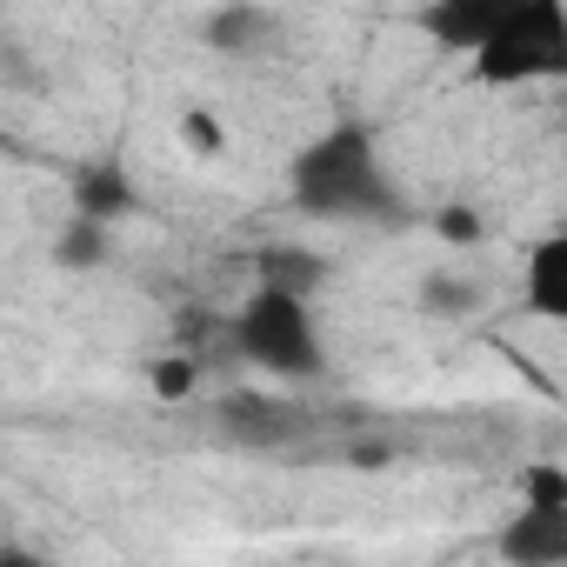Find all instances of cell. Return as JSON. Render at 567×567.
<instances>
[{
    "label": "cell",
    "instance_id": "6da1fadb",
    "mask_svg": "<svg viewBox=\"0 0 567 567\" xmlns=\"http://www.w3.org/2000/svg\"><path fill=\"white\" fill-rule=\"evenodd\" d=\"M288 194H295V214L328 220V227H394V220H408V200H401L368 121H334L328 134H315L288 167Z\"/></svg>",
    "mask_w": 567,
    "mask_h": 567
},
{
    "label": "cell",
    "instance_id": "7a4b0ae2",
    "mask_svg": "<svg viewBox=\"0 0 567 567\" xmlns=\"http://www.w3.org/2000/svg\"><path fill=\"white\" fill-rule=\"evenodd\" d=\"M227 334H234L240 361H254L274 381H315L328 368L321 328H315V295H295V288H260L254 280V295L240 301Z\"/></svg>",
    "mask_w": 567,
    "mask_h": 567
},
{
    "label": "cell",
    "instance_id": "3957f363",
    "mask_svg": "<svg viewBox=\"0 0 567 567\" xmlns=\"http://www.w3.org/2000/svg\"><path fill=\"white\" fill-rule=\"evenodd\" d=\"M481 87H534V81H567V0H520L514 21L467 54Z\"/></svg>",
    "mask_w": 567,
    "mask_h": 567
},
{
    "label": "cell",
    "instance_id": "277c9868",
    "mask_svg": "<svg viewBox=\"0 0 567 567\" xmlns=\"http://www.w3.org/2000/svg\"><path fill=\"white\" fill-rule=\"evenodd\" d=\"M214 434L240 454H295L321 434V414L301 408V401H280V394H220L214 401Z\"/></svg>",
    "mask_w": 567,
    "mask_h": 567
},
{
    "label": "cell",
    "instance_id": "5b68a950",
    "mask_svg": "<svg viewBox=\"0 0 567 567\" xmlns=\"http://www.w3.org/2000/svg\"><path fill=\"white\" fill-rule=\"evenodd\" d=\"M200 41L227 61H260L288 41V21H280V8H267V0H220L200 21Z\"/></svg>",
    "mask_w": 567,
    "mask_h": 567
},
{
    "label": "cell",
    "instance_id": "8992f818",
    "mask_svg": "<svg viewBox=\"0 0 567 567\" xmlns=\"http://www.w3.org/2000/svg\"><path fill=\"white\" fill-rule=\"evenodd\" d=\"M494 554L514 567H567V501H520L494 534Z\"/></svg>",
    "mask_w": 567,
    "mask_h": 567
},
{
    "label": "cell",
    "instance_id": "52a82bcc",
    "mask_svg": "<svg viewBox=\"0 0 567 567\" xmlns=\"http://www.w3.org/2000/svg\"><path fill=\"white\" fill-rule=\"evenodd\" d=\"M520 0H427L421 8V34L447 54H481L507 21H514Z\"/></svg>",
    "mask_w": 567,
    "mask_h": 567
},
{
    "label": "cell",
    "instance_id": "ba28073f",
    "mask_svg": "<svg viewBox=\"0 0 567 567\" xmlns=\"http://www.w3.org/2000/svg\"><path fill=\"white\" fill-rule=\"evenodd\" d=\"M520 295H527V315L567 328V227L547 234V240L527 254V267H520Z\"/></svg>",
    "mask_w": 567,
    "mask_h": 567
},
{
    "label": "cell",
    "instance_id": "9c48e42d",
    "mask_svg": "<svg viewBox=\"0 0 567 567\" xmlns=\"http://www.w3.org/2000/svg\"><path fill=\"white\" fill-rule=\"evenodd\" d=\"M107 260H114V220L68 207V220H61V234H54V267H61V274H94V267H107Z\"/></svg>",
    "mask_w": 567,
    "mask_h": 567
},
{
    "label": "cell",
    "instance_id": "30bf717a",
    "mask_svg": "<svg viewBox=\"0 0 567 567\" xmlns=\"http://www.w3.org/2000/svg\"><path fill=\"white\" fill-rule=\"evenodd\" d=\"M481 301H487V280L454 274V267H427V274L414 280V308H421L427 321H467Z\"/></svg>",
    "mask_w": 567,
    "mask_h": 567
},
{
    "label": "cell",
    "instance_id": "8fae6325",
    "mask_svg": "<svg viewBox=\"0 0 567 567\" xmlns=\"http://www.w3.org/2000/svg\"><path fill=\"white\" fill-rule=\"evenodd\" d=\"M254 280L260 288H295V295H321V280H328V260L315 247H295V240H274L254 254Z\"/></svg>",
    "mask_w": 567,
    "mask_h": 567
},
{
    "label": "cell",
    "instance_id": "7c38bea8",
    "mask_svg": "<svg viewBox=\"0 0 567 567\" xmlns=\"http://www.w3.org/2000/svg\"><path fill=\"white\" fill-rule=\"evenodd\" d=\"M68 200H74L81 214L121 220V214H134V181H127V167H121V161H87V167L74 174Z\"/></svg>",
    "mask_w": 567,
    "mask_h": 567
},
{
    "label": "cell",
    "instance_id": "4fadbf2b",
    "mask_svg": "<svg viewBox=\"0 0 567 567\" xmlns=\"http://www.w3.org/2000/svg\"><path fill=\"white\" fill-rule=\"evenodd\" d=\"M181 147H187L194 161H220V154H227V127H220V114H207V107L181 114Z\"/></svg>",
    "mask_w": 567,
    "mask_h": 567
},
{
    "label": "cell",
    "instance_id": "5bb4252c",
    "mask_svg": "<svg viewBox=\"0 0 567 567\" xmlns=\"http://www.w3.org/2000/svg\"><path fill=\"white\" fill-rule=\"evenodd\" d=\"M194 381H200V368H194L187 354H161V361L147 368V388H154L161 401H187V394H194Z\"/></svg>",
    "mask_w": 567,
    "mask_h": 567
},
{
    "label": "cell",
    "instance_id": "9a60e30c",
    "mask_svg": "<svg viewBox=\"0 0 567 567\" xmlns=\"http://www.w3.org/2000/svg\"><path fill=\"white\" fill-rule=\"evenodd\" d=\"M520 501H567V474L560 467H527L520 474Z\"/></svg>",
    "mask_w": 567,
    "mask_h": 567
},
{
    "label": "cell",
    "instance_id": "2e32d148",
    "mask_svg": "<svg viewBox=\"0 0 567 567\" xmlns=\"http://www.w3.org/2000/svg\"><path fill=\"white\" fill-rule=\"evenodd\" d=\"M434 227H441L447 240H481V214H467V207H441Z\"/></svg>",
    "mask_w": 567,
    "mask_h": 567
}]
</instances>
